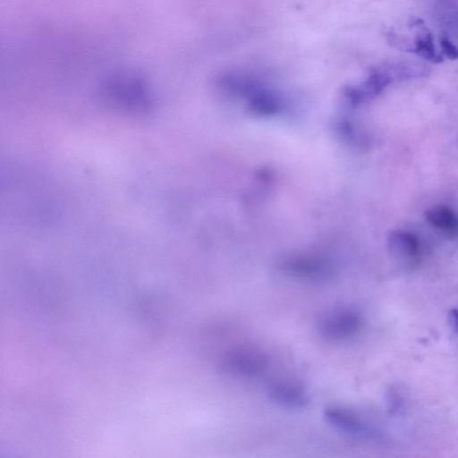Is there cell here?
<instances>
[{
  "instance_id": "cell-1",
  "label": "cell",
  "mask_w": 458,
  "mask_h": 458,
  "mask_svg": "<svg viewBox=\"0 0 458 458\" xmlns=\"http://www.w3.org/2000/svg\"><path fill=\"white\" fill-rule=\"evenodd\" d=\"M360 314L348 308H335L320 315L317 321V330L325 339L331 342H343L352 338L361 328Z\"/></svg>"
},
{
  "instance_id": "cell-2",
  "label": "cell",
  "mask_w": 458,
  "mask_h": 458,
  "mask_svg": "<svg viewBox=\"0 0 458 458\" xmlns=\"http://www.w3.org/2000/svg\"><path fill=\"white\" fill-rule=\"evenodd\" d=\"M269 360L265 352L253 346H238L226 352L222 367L230 374L252 377L267 369Z\"/></svg>"
},
{
  "instance_id": "cell-3",
  "label": "cell",
  "mask_w": 458,
  "mask_h": 458,
  "mask_svg": "<svg viewBox=\"0 0 458 458\" xmlns=\"http://www.w3.org/2000/svg\"><path fill=\"white\" fill-rule=\"evenodd\" d=\"M280 269L294 278L310 281L326 280L333 275L332 263L325 257L317 255H301L284 259Z\"/></svg>"
},
{
  "instance_id": "cell-4",
  "label": "cell",
  "mask_w": 458,
  "mask_h": 458,
  "mask_svg": "<svg viewBox=\"0 0 458 458\" xmlns=\"http://www.w3.org/2000/svg\"><path fill=\"white\" fill-rule=\"evenodd\" d=\"M325 420L334 428L344 434L358 437L374 435L373 428L354 411L341 407L329 406L323 412Z\"/></svg>"
},
{
  "instance_id": "cell-5",
  "label": "cell",
  "mask_w": 458,
  "mask_h": 458,
  "mask_svg": "<svg viewBox=\"0 0 458 458\" xmlns=\"http://www.w3.org/2000/svg\"><path fill=\"white\" fill-rule=\"evenodd\" d=\"M388 251L401 267H413L420 260V244L414 234L406 231H394L387 239Z\"/></svg>"
},
{
  "instance_id": "cell-6",
  "label": "cell",
  "mask_w": 458,
  "mask_h": 458,
  "mask_svg": "<svg viewBox=\"0 0 458 458\" xmlns=\"http://www.w3.org/2000/svg\"><path fill=\"white\" fill-rule=\"evenodd\" d=\"M267 393L273 403L284 408H303L309 402V396L304 388L292 381H273L267 385Z\"/></svg>"
},
{
  "instance_id": "cell-7",
  "label": "cell",
  "mask_w": 458,
  "mask_h": 458,
  "mask_svg": "<svg viewBox=\"0 0 458 458\" xmlns=\"http://www.w3.org/2000/svg\"><path fill=\"white\" fill-rule=\"evenodd\" d=\"M411 27L417 30L415 40L411 47L408 49L418 56L433 64L444 62L442 55L437 54L433 41L431 31L425 26L421 19L414 18L411 21Z\"/></svg>"
},
{
  "instance_id": "cell-8",
  "label": "cell",
  "mask_w": 458,
  "mask_h": 458,
  "mask_svg": "<svg viewBox=\"0 0 458 458\" xmlns=\"http://www.w3.org/2000/svg\"><path fill=\"white\" fill-rule=\"evenodd\" d=\"M392 81V76L386 71L374 72L368 81L350 95L352 102L360 103L381 92Z\"/></svg>"
},
{
  "instance_id": "cell-9",
  "label": "cell",
  "mask_w": 458,
  "mask_h": 458,
  "mask_svg": "<svg viewBox=\"0 0 458 458\" xmlns=\"http://www.w3.org/2000/svg\"><path fill=\"white\" fill-rule=\"evenodd\" d=\"M424 216L431 225L449 233H458V215L450 208L433 206L425 211Z\"/></svg>"
},
{
  "instance_id": "cell-10",
  "label": "cell",
  "mask_w": 458,
  "mask_h": 458,
  "mask_svg": "<svg viewBox=\"0 0 458 458\" xmlns=\"http://www.w3.org/2000/svg\"><path fill=\"white\" fill-rule=\"evenodd\" d=\"M439 43L444 56L451 60L458 59V48L445 33L440 36Z\"/></svg>"
},
{
  "instance_id": "cell-11",
  "label": "cell",
  "mask_w": 458,
  "mask_h": 458,
  "mask_svg": "<svg viewBox=\"0 0 458 458\" xmlns=\"http://www.w3.org/2000/svg\"><path fill=\"white\" fill-rule=\"evenodd\" d=\"M447 321L450 327L458 334V308L453 309L449 311Z\"/></svg>"
}]
</instances>
